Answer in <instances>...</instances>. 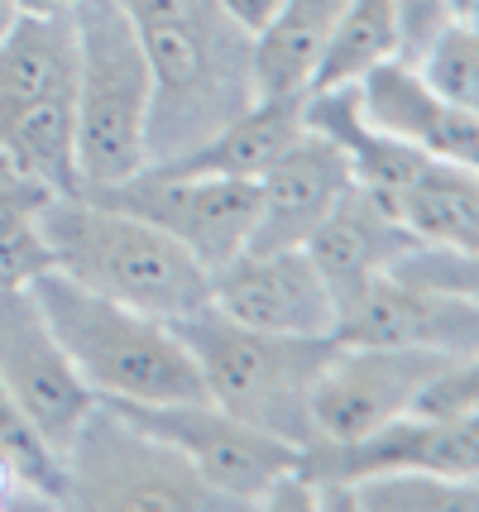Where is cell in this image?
Wrapping results in <instances>:
<instances>
[{
  "label": "cell",
  "mask_w": 479,
  "mask_h": 512,
  "mask_svg": "<svg viewBox=\"0 0 479 512\" xmlns=\"http://www.w3.org/2000/svg\"><path fill=\"white\" fill-rule=\"evenodd\" d=\"M417 67L427 72L436 91H446L456 106H465L479 120V24L456 20L417 58Z\"/></svg>",
  "instance_id": "obj_24"
},
{
  "label": "cell",
  "mask_w": 479,
  "mask_h": 512,
  "mask_svg": "<svg viewBox=\"0 0 479 512\" xmlns=\"http://www.w3.org/2000/svg\"><path fill=\"white\" fill-rule=\"evenodd\" d=\"M336 340L479 355V307L398 273H379L336 312Z\"/></svg>",
  "instance_id": "obj_12"
},
{
  "label": "cell",
  "mask_w": 479,
  "mask_h": 512,
  "mask_svg": "<svg viewBox=\"0 0 479 512\" xmlns=\"http://www.w3.org/2000/svg\"><path fill=\"white\" fill-rule=\"evenodd\" d=\"M460 355H436L417 345H360L336 340V355L312 383V431L326 441H360L379 426L408 417L422 383ZM312 450V446H307Z\"/></svg>",
  "instance_id": "obj_9"
},
{
  "label": "cell",
  "mask_w": 479,
  "mask_h": 512,
  "mask_svg": "<svg viewBox=\"0 0 479 512\" xmlns=\"http://www.w3.org/2000/svg\"><path fill=\"white\" fill-rule=\"evenodd\" d=\"M0 154L20 173L44 182L48 192L68 197L77 192V125H72V96H48L0 134Z\"/></svg>",
  "instance_id": "obj_21"
},
{
  "label": "cell",
  "mask_w": 479,
  "mask_h": 512,
  "mask_svg": "<svg viewBox=\"0 0 479 512\" xmlns=\"http://www.w3.org/2000/svg\"><path fill=\"white\" fill-rule=\"evenodd\" d=\"M250 249H302L331 206L350 192V158L326 134L302 130L283 154L254 178Z\"/></svg>",
  "instance_id": "obj_13"
},
{
  "label": "cell",
  "mask_w": 479,
  "mask_h": 512,
  "mask_svg": "<svg viewBox=\"0 0 479 512\" xmlns=\"http://www.w3.org/2000/svg\"><path fill=\"white\" fill-rule=\"evenodd\" d=\"M470 24H479V5H475V15H470Z\"/></svg>",
  "instance_id": "obj_31"
},
{
  "label": "cell",
  "mask_w": 479,
  "mask_h": 512,
  "mask_svg": "<svg viewBox=\"0 0 479 512\" xmlns=\"http://www.w3.org/2000/svg\"><path fill=\"white\" fill-rule=\"evenodd\" d=\"M149 58V163L159 168L230 125L254 101L250 34L221 0H125Z\"/></svg>",
  "instance_id": "obj_1"
},
{
  "label": "cell",
  "mask_w": 479,
  "mask_h": 512,
  "mask_svg": "<svg viewBox=\"0 0 479 512\" xmlns=\"http://www.w3.org/2000/svg\"><path fill=\"white\" fill-rule=\"evenodd\" d=\"M221 10L230 15V24H235V29H245V34L254 39V34H259V29H264V24L283 10V0H221Z\"/></svg>",
  "instance_id": "obj_27"
},
{
  "label": "cell",
  "mask_w": 479,
  "mask_h": 512,
  "mask_svg": "<svg viewBox=\"0 0 479 512\" xmlns=\"http://www.w3.org/2000/svg\"><path fill=\"white\" fill-rule=\"evenodd\" d=\"M355 91H360V111L369 125L408 139L412 149L432 158L479 168V120L465 106H456L446 91H436L417 63L388 58V63L369 67L355 82Z\"/></svg>",
  "instance_id": "obj_14"
},
{
  "label": "cell",
  "mask_w": 479,
  "mask_h": 512,
  "mask_svg": "<svg viewBox=\"0 0 479 512\" xmlns=\"http://www.w3.org/2000/svg\"><path fill=\"white\" fill-rule=\"evenodd\" d=\"M321 508L355 512H479V479H456L436 469H384L345 489H326Z\"/></svg>",
  "instance_id": "obj_20"
},
{
  "label": "cell",
  "mask_w": 479,
  "mask_h": 512,
  "mask_svg": "<svg viewBox=\"0 0 479 512\" xmlns=\"http://www.w3.org/2000/svg\"><path fill=\"white\" fill-rule=\"evenodd\" d=\"M422 245L479 254V168L422 158V168L388 206Z\"/></svg>",
  "instance_id": "obj_19"
},
{
  "label": "cell",
  "mask_w": 479,
  "mask_h": 512,
  "mask_svg": "<svg viewBox=\"0 0 479 512\" xmlns=\"http://www.w3.org/2000/svg\"><path fill=\"white\" fill-rule=\"evenodd\" d=\"M475 5H479V0H451V10H456V20H470V15H475Z\"/></svg>",
  "instance_id": "obj_30"
},
{
  "label": "cell",
  "mask_w": 479,
  "mask_h": 512,
  "mask_svg": "<svg viewBox=\"0 0 479 512\" xmlns=\"http://www.w3.org/2000/svg\"><path fill=\"white\" fill-rule=\"evenodd\" d=\"M101 402V398H96ZM139 431L159 436L187 455V465L226 498V508H259L274 479L302 460V450L259 426L221 412L211 398L197 402H106Z\"/></svg>",
  "instance_id": "obj_7"
},
{
  "label": "cell",
  "mask_w": 479,
  "mask_h": 512,
  "mask_svg": "<svg viewBox=\"0 0 479 512\" xmlns=\"http://www.w3.org/2000/svg\"><path fill=\"white\" fill-rule=\"evenodd\" d=\"M0 469L10 474V484L34 498L39 508H63L68 498V474H63V455L53 450L44 431L20 402L10 398V388L0 383Z\"/></svg>",
  "instance_id": "obj_23"
},
{
  "label": "cell",
  "mask_w": 479,
  "mask_h": 512,
  "mask_svg": "<svg viewBox=\"0 0 479 512\" xmlns=\"http://www.w3.org/2000/svg\"><path fill=\"white\" fill-rule=\"evenodd\" d=\"M0 383L34 417V426L53 441L58 455L77 436L82 417L96 407V393L72 369L58 335L48 331L29 283L0 288Z\"/></svg>",
  "instance_id": "obj_10"
},
{
  "label": "cell",
  "mask_w": 479,
  "mask_h": 512,
  "mask_svg": "<svg viewBox=\"0 0 479 512\" xmlns=\"http://www.w3.org/2000/svg\"><path fill=\"white\" fill-rule=\"evenodd\" d=\"M341 10L345 0H283V10L250 39L254 96H307Z\"/></svg>",
  "instance_id": "obj_18"
},
{
  "label": "cell",
  "mask_w": 479,
  "mask_h": 512,
  "mask_svg": "<svg viewBox=\"0 0 479 512\" xmlns=\"http://www.w3.org/2000/svg\"><path fill=\"white\" fill-rule=\"evenodd\" d=\"M77 72H72V125H77V187H111L149 163V58L125 0H77L68 10Z\"/></svg>",
  "instance_id": "obj_5"
},
{
  "label": "cell",
  "mask_w": 479,
  "mask_h": 512,
  "mask_svg": "<svg viewBox=\"0 0 479 512\" xmlns=\"http://www.w3.org/2000/svg\"><path fill=\"white\" fill-rule=\"evenodd\" d=\"M77 0H20L24 15H68Z\"/></svg>",
  "instance_id": "obj_28"
},
{
  "label": "cell",
  "mask_w": 479,
  "mask_h": 512,
  "mask_svg": "<svg viewBox=\"0 0 479 512\" xmlns=\"http://www.w3.org/2000/svg\"><path fill=\"white\" fill-rule=\"evenodd\" d=\"M77 192L159 225L197 264H206V273L230 264L240 249H250L254 201H259L254 182L245 178H206V173H173V168H139L125 182L77 187Z\"/></svg>",
  "instance_id": "obj_8"
},
{
  "label": "cell",
  "mask_w": 479,
  "mask_h": 512,
  "mask_svg": "<svg viewBox=\"0 0 479 512\" xmlns=\"http://www.w3.org/2000/svg\"><path fill=\"white\" fill-rule=\"evenodd\" d=\"M39 235L53 268L159 321H183L211 302V273L173 235L111 201L68 192L39 211Z\"/></svg>",
  "instance_id": "obj_2"
},
{
  "label": "cell",
  "mask_w": 479,
  "mask_h": 512,
  "mask_svg": "<svg viewBox=\"0 0 479 512\" xmlns=\"http://www.w3.org/2000/svg\"><path fill=\"white\" fill-rule=\"evenodd\" d=\"M63 508L92 512H221L226 498L206 484L187 455L96 402L63 450Z\"/></svg>",
  "instance_id": "obj_6"
},
{
  "label": "cell",
  "mask_w": 479,
  "mask_h": 512,
  "mask_svg": "<svg viewBox=\"0 0 479 512\" xmlns=\"http://www.w3.org/2000/svg\"><path fill=\"white\" fill-rule=\"evenodd\" d=\"M77 44L68 15H20L0 39V134L29 106L48 96H72Z\"/></svg>",
  "instance_id": "obj_16"
},
{
  "label": "cell",
  "mask_w": 479,
  "mask_h": 512,
  "mask_svg": "<svg viewBox=\"0 0 479 512\" xmlns=\"http://www.w3.org/2000/svg\"><path fill=\"white\" fill-rule=\"evenodd\" d=\"M398 278H412V283H427V288H441L451 297H465L479 307V254H465V249H441V245H417L412 254H403L398 264L388 268Z\"/></svg>",
  "instance_id": "obj_25"
},
{
  "label": "cell",
  "mask_w": 479,
  "mask_h": 512,
  "mask_svg": "<svg viewBox=\"0 0 479 512\" xmlns=\"http://www.w3.org/2000/svg\"><path fill=\"white\" fill-rule=\"evenodd\" d=\"M393 10H398V58L408 63H417L456 24L451 0H393Z\"/></svg>",
  "instance_id": "obj_26"
},
{
  "label": "cell",
  "mask_w": 479,
  "mask_h": 512,
  "mask_svg": "<svg viewBox=\"0 0 479 512\" xmlns=\"http://www.w3.org/2000/svg\"><path fill=\"white\" fill-rule=\"evenodd\" d=\"M178 340L202 374L206 398L240 422L269 431L288 446H317L312 383L336 355V335H274L230 321L206 302L202 312L173 321Z\"/></svg>",
  "instance_id": "obj_4"
},
{
  "label": "cell",
  "mask_w": 479,
  "mask_h": 512,
  "mask_svg": "<svg viewBox=\"0 0 479 512\" xmlns=\"http://www.w3.org/2000/svg\"><path fill=\"white\" fill-rule=\"evenodd\" d=\"M211 307L274 335H336V297L307 249H240L211 273Z\"/></svg>",
  "instance_id": "obj_11"
},
{
  "label": "cell",
  "mask_w": 479,
  "mask_h": 512,
  "mask_svg": "<svg viewBox=\"0 0 479 512\" xmlns=\"http://www.w3.org/2000/svg\"><path fill=\"white\" fill-rule=\"evenodd\" d=\"M29 292L58 335L63 355L101 402H197L206 398L202 374L178 340L173 321L135 312L101 292L44 268L29 278Z\"/></svg>",
  "instance_id": "obj_3"
},
{
  "label": "cell",
  "mask_w": 479,
  "mask_h": 512,
  "mask_svg": "<svg viewBox=\"0 0 479 512\" xmlns=\"http://www.w3.org/2000/svg\"><path fill=\"white\" fill-rule=\"evenodd\" d=\"M24 10H20V0H0V39H5V34H10V24L20 20Z\"/></svg>",
  "instance_id": "obj_29"
},
{
  "label": "cell",
  "mask_w": 479,
  "mask_h": 512,
  "mask_svg": "<svg viewBox=\"0 0 479 512\" xmlns=\"http://www.w3.org/2000/svg\"><path fill=\"white\" fill-rule=\"evenodd\" d=\"M302 130H307L302 96H254L230 125H221V130L211 134V139H202L197 149H187V154H178L173 163H159V168L254 182Z\"/></svg>",
  "instance_id": "obj_17"
},
{
  "label": "cell",
  "mask_w": 479,
  "mask_h": 512,
  "mask_svg": "<svg viewBox=\"0 0 479 512\" xmlns=\"http://www.w3.org/2000/svg\"><path fill=\"white\" fill-rule=\"evenodd\" d=\"M388 58H398V10H393V0H345L312 87L360 82L369 67L388 63Z\"/></svg>",
  "instance_id": "obj_22"
},
{
  "label": "cell",
  "mask_w": 479,
  "mask_h": 512,
  "mask_svg": "<svg viewBox=\"0 0 479 512\" xmlns=\"http://www.w3.org/2000/svg\"><path fill=\"white\" fill-rule=\"evenodd\" d=\"M417 245H422V240L412 235L408 225L350 182V192L331 206V216L312 230V240L302 249H307L312 264L321 268L326 288L336 297V312H341L365 283H374L379 273H388V268L398 264L403 254H412Z\"/></svg>",
  "instance_id": "obj_15"
}]
</instances>
